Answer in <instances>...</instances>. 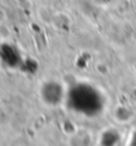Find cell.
I'll return each instance as SVG.
<instances>
[{"label":"cell","instance_id":"obj_1","mask_svg":"<svg viewBox=\"0 0 136 146\" xmlns=\"http://www.w3.org/2000/svg\"><path fill=\"white\" fill-rule=\"evenodd\" d=\"M6 20H7V12L5 11V9L0 6V25H3Z\"/></svg>","mask_w":136,"mask_h":146}]
</instances>
